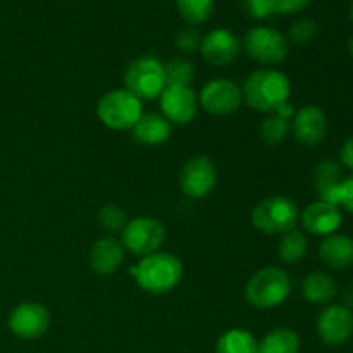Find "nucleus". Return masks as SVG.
Segmentation results:
<instances>
[{
  "mask_svg": "<svg viewBox=\"0 0 353 353\" xmlns=\"http://www.w3.org/2000/svg\"><path fill=\"white\" fill-rule=\"evenodd\" d=\"M319 34V26L314 19H309V17H303V19H299L290 30V40L295 41L299 45H307L310 41H314Z\"/></svg>",
  "mask_w": 353,
  "mask_h": 353,
  "instance_id": "c85d7f7f",
  "label": "nucleus"
},
{
  "mask_svg": "<svg viewBox=\"0 0 353 353\" xmlns=\"http://www.w3.org/2000/svg\"><path fill=\"white\" fill-rule=\"evenodd\" d=\"M241 92H243V100L252 109L271 114L281 103L288 102L292 86H290V79L285 72L265 68L252 72L245 81Z\"/></svg>",
  "mask_w": 353,
  "mask_h": 353,
  "instance_id": "f257e3e1",
  "label": "nucleus"
},
{
  "mask_svg": "<svg viewBox=\"0 0 353 353\" xmlns=\"http://www.w3.org/2000/svg\"><path fill=\"white\" fill-rule=\"evenodd\" d=\"M241 52L240 38L230 30L217 28L202 38L200 54L214 65H228L238 59Z\"/></svg>",
  "mask_w": 353,
  "mask_h": 353,
  "instance_id": "4468645a",
  "label": "nucleus"
},
{
  "mask_svg": "<svg viewBox=\"0 0 353 353\" xmlns=\"http://www.w3.org/2000/svg\"><path fill=\"white\" fill-rule=\"evenodd\" d=\"M340 161L345 168L353 171V137L348 138L340 150Z\"/></svg>",
  "mask_w": 353,
  "mask_h": 353,
  "instance_id": "72a5a7b5",
  "label": "nucleus"
},
{
  "mask_svg": "<svg viewBox=\"0 0 353 353\" xmlns=\"http://www.w3.org/2000/svg\"><path fill=\"white\" fill-rule=\"evenodd\" d=\"M299 221V207L286 196H271L262 200L252 212V223L264 234H285L295 230Z\"/></svg>",
  "mask_w": 353,
  "mask_h": 353,
  "instance_id": "39448f33",
  "label": "nucleus"
},
{
  "mask_svg": "<svg viewBox=\"0 0 353 353\" xmlns=\"http://www.w3.org/2000/svg\"><path fill=\"white\" fill-rule=\"evenodd\" d=\"M314 186L317 190V195L324 202L333 203L334 193L340 188L341 181H343V171H341L340 164L331 159L321 161L314 169Z\"/></svg>",
  "mask_w": 353,
  "mask_h": 353,
  "instance_id": "412c9836",
  "label": "nucleus"
},
{
  "mask_svg": "<svg viewBox=\"0 0 353 353\" xmlns=\"http://www.w3.org/2000/svg\"><path fill=\"white\" fill-rule=\"evenodd\" d=\"M99 119L110 130H133L143 114L141 100L133 93L123 90H110L97 105Z\"/></svg>",
  "mask_w": 353,
  "mask_h": 353,
  "instance_id": "20e7f679",
  "label": "nucleus"
},
{
  "mask_svg": "<svg viewBox=\"0 0 353 353\" xmlns=\"http://www.w3.org/2000/svg\"><path fill=\"white\" fill-rule=\"evenodd\" d=\"M300 221L305 231H309L314 236H330L340 230L343 223V216L340 212V207L333 205L324 200L309 203L305 209L300 212Z\"/></svg>",
  "mask_w": 353,
  "mask_h": 353,
  "instance_id": "dca6fc26",
  "label": "nucleus"
},
{
  "mask_svg": "<svg viewBox=\"0 0 353 353\" xmlns=\"http://www.w3.org/2000/svg\"><path fill=\"white\" fill-rule=\"evenodd\" d=\"M245 9L254 19H268L274 14L271 0H245Z\"/></svg>",
  "mask_w": 353,
  "mask_h": 353,
  "instance_id": "2f4dec72",
  "label": "nucleus"
},
{
  "mask_svg": "<svg viewBox=\"0 0 353 353\" xmlns=\"http://www.w3.org/2000/svg\"><path fill=\"white\" fill-rule=\"evenodd\" d=\"M302 293L307 302L316 305H330L338 295V283L327 272L314 271L303 279Z\"/></svg>",
  "mask_w": 353,
  "mask_h": 353,
  "instance_id": "aec40b11",
  "label": "nucleus"
},
{
  "mask_svg": "<svg viewBox=\"0 0 353 353\" xmlns=\"http://www.w3.org/2000/svg\"><path fill=\"white\" fill-rule=\"evenodd\" d=\"M347 48H348V54H350V57H353V34L350 37V40H348Z\"/></svg>",
  "mask_w": 353,
  "mask_h": 353,
  "instance_id": "c9c22d12",
  "label": "nucleus"
},
{
  "mask_svg": "<svg viewBox=\"0 0 353 353\" xmlns=\"http://www.w3.org/2000/svg\"><path fill=\"white\" fill-rule=\"evenodd\" d=\"M350 19H352V24H353V0H352V3H350Z\"/></svg>",
  "mask_w": 353,
  "mask_h": 353,
  "instance_id": "e433bc0d",
  "label": "nucleus"
},
{
  "mask_svg": "<svg viewBox=\"0 0 353 353\" xmlns=\"http://www.w3.org/2000/svg\"><path fill=\"white\" fill-rule=\"evenodd\" d=\"M165 240V228L154 217H137L128 221L121 233V243L131 254L147 257L155 254Z\"/></svg>",
  "mask_w": 353,
  "mask_h": 353,
  "instance_id": "6e6552de",
  "label": "nucleus"
},
{
  "mask_svg": "<svg viewBox=\"0 0 353 353\" xmlns=\"http://www.w3.org/2000/svg\"><path fill=\"white\" fill-rule=\"evenodd\" d=\"M274 14H299L309 7L312 0H271Z\"/></svg>",
  "mask_w": 353,
  "mask_h": 353,
  "instance_id": "473e14b6",
  "label": "nucleus"
},
{
  "mask_svg": "<svg viewBox=\"0 0 353 353\" xmlns=\"http://www.w3.org/2000/svg\"><path fill=\"white\" fill-rule=\"evenodd\" d=\"M217 183V171L212 161L205 155L192 157L181 169L179 185L185 195L192 199H203L214 190Z\"/></svg>",
  "mask_w": 353,
  "mask_h": 353,
  "instance_id": "9d476101",
  "label": "nucleus"
},
{
  "mask_svg": "<svg viewBox=\"0 0 353 353\" xmlns=\"http://www.w3.org/2000/svg\"><path fill=\"white\" fill-rule=\"evenodd\" d=\"M48 310L34 302L21 303L9 316V330L21 340H37L48 330Z\"/></svg>",
  "mask_w": 353,
  "mask_h": 353,
  "instance_id": "f8f14e48",
  "label": "nucleus"
},
{
  "mask_svg": "<svg viewBox=\"0 0 353 353\" xmlns=\"http://www.w3.org/2000/svg\"><path fill=\"white\" fill-rule=\"evenodd\" d=\"M300 338L286 327H279L269 333L259 343V353H299Z\"/></svg>",
  "mask_w": 353,
  "mask_h": 353,
  "instance_id": "b1692460",
  "label": "nucleus"
},
{
  "mask_svg": "<svg viewBox=\"0 0 353 353\" xmlns=\"http://www.w3.org/2000/svg\"><path fill=\"white\" fill-rule=\"evenodd\" d=\"M131 134L133 140L141 145H161L171 137V123L162 114H141L138 123L131 130Z\"/></svg>",
  "mask_w": 353,
  "mask_h": 353,
  "instance_id": "6ab92c4d",
  "label": "nucleus"
},
{
  "mask_svg": "<svg viewBox=\"0 0 353 353\" xmlns=\"http://www.w3.org/2000/svg\"><path fill=\"white\" fill-rule=\"evenodd\" d=\"M292 131L299 143L305 145V147H316L326 138V114L317 105H303L293 116Z\"/></svg>",
  "mask_w": 353,
  "mask_h": 353,
  "instance_id": "2eb2a0df",
  "label": "nucleus"
},
{
  "mask_svg": "<svg viewBox=\"0 0 353 353\" xmlns=\"http://www.w3.org/2000/svg\"><path fill=\"white\" fill-rule=\"evenodd\" d=\"M124 259V247L116 238L105 236L92 245L88 254L90 268L99 276H110L119 269Z\"/></svg>",
  "mask_w": 353,
  "mask_h": 353,
  "instance_id": "f3484780",
  "label": "nucleus"
},
{
  "mask_svg": "<svg viewBox=\"0 0 353 353\" xmlns=\"http://www.w3.org/2000/svg\"><path fill=\"white\" fill-rule=\"evenodd\" d=\"M179 14L190 24H203L214 12V0H176Z\"/></svg>",
  "mask_w": 353,
  "mask_h": 353,
  "instance_id": "393cba45",
  "label": "nucleus"
},
{
  "mask_svg": "<svg viewBox=\"0 0 353 353\" xmlns=\"http://www.w3.org/2000/svg\"><path fill=\"white\" fill-rule=\"evenodd\" d=\"M130 272L143 292L162 295L172 292L179 285L183 278V265L176 255L155 252L141 259Z\"/></svg>",
  "mask_w": 353,
  "mask_h": 353,
  "instance_id": "f03ea898",
  "label": "nucleus"
},
{
  "mask_svg": "<svg viewBox=\"0 0 353 353\" xmlns=\"http://www.w3.org/2000/svg\"><path fill=\"white\" fill-rule=\"evenodd\" d=\"M243 92L234 81L217 78L207 83L199 95V103L212 116H230L240 109Z\"/></svg>",
  "mask_w": 353,
  "mask_h": 353,
  "instance_id": "1a4fd4ad",
  "label": "nucleus"
},
{
  "mask_svg": "<svg viewBox=\"0 0 353 353\" xmlns=\"http://www.w3.org/2000/svg\"><path fill=\"white\" fill-rule=\"evenodd\" d=\"M343 303H341V305H345L347 307V309H353V283L352 285H348L347 288H345V292H343Z\"/></svg>",
  "mask_w": 353,
  "mask_h": 353,
  "instance_id": "f704fd0d",
  "label": "nucleus"
},
{
  "mask_svg": "<svg viewBox=\"0 0 353 353\" xmlns=\"http://www.w3.org/2000/svg\"><path fill=\"white\" fill-rule=\"evenodd\" d=\"M290 130H292V121L271 112L261 124V138L268 145H278L288 137Z\"/></svg>",
  "mask_w": 353,
  "mask_h": 353,
  "instance_id": "bb28decb",
  "label": "nucleus"
},
{
  "mask_svg": "<svg viewBox=\"0 0 353 353\" xmlns=\"http://www.w3.org/2000/svg\"><path fill=\"white\" fill-rule=\"evenodd\" d=\"M216 353H259V341L245 330H230L217 340Z\"/></svg>",
  "mask_w": 353,
  "mask_h": 353,
  "instance_id": "4be33fe9",
  "label": "nucleus"
},
{
  "mask_svg": "<svg viewBox=\"0 0 353 353\" xmlns=\"http://www.w3.org/2000/svg\"><path fill=\"white\" fill-rule=\"evenodd\" d=\"M199 97L190 86H165L161 95L162 116L174 124H188L196 116Z\"/></svg>",
  "mask_w": 353,
  "mask_h": 353,
  "instance_id": "ddd939ff",
  "label": "nucleus"
},
{
  "mask_svg": "<svg viewBox=\"0 0 353 353\" xmlns=\"http://www.w3.org/2000/svg\"><path fill=\"white\" fill-rule=\"evenodd\" d=\"M174 43L185 54H195L196 50H200L202 37H200V33L193 26H186L178 31V34L174 38Z\"/></svg>",
  "mask_w": 353,
  "mask_h": 353,
  "instance_id": "c756f323",
  "label": "nucleus"
},
{
  "mask_svg": "<svg viewBox=\"0 0 353 353\" xmlns=\"http://www.w3.org/2000/svg\"><path fill=\"white\" fill-rule=\"evenodd\" d=\"M165 86H190L195 79V65L188 59H172L164 65Z\"/></svg>",
  "mask_w": 353,
  "mask_h": 353,
  "instance_id": "a878e982",
  "label": "nucleus"
},
{
  "mask_svg": "<svg viewBox=\"0 0 353 353\" xmlns=\"http://www.w3.org/2000/svg\"><path fill=\"white\" fill-rule=\"evenodd\" d=\"M307 250H309V241H307L305 234L300 233L299 230H292L288 233L281 234V241H279V259L285 264H299L305 259Z\"/></svg>",
  "mask_w": 353,
  "mask_h": 353,
  "instance_id": "5701e85b",
  "label": "nucleus"
},
{
  "mask_svg": "<svg viewBox=\"0 0 353 353\" xmlns=\"http://www.w3.org/2000/svg\"><path fill=\"white\" fill-rule=\"evenodd\" d=\"M319 257L327 268L347 269L353 265V240L347 234L333 233L324 238L319 247Z\"/></svg>",
  "mask_w": 353,
  "mask_h": 353,
  "instance_id": "a211bd4d",
  "label": "nucleus"
},
{
  "mask_svg": "<svg viewBox=\"0 0 353 353\" xmlns=\"http://www.w3.org/2000/svg\"><path fill=\"white\" fill-rule=\"evenodd\" d=\"M317 334L327 347H340L353 336V314L345 305H327L317 319Z\"/></svg>",
  "mask_w": 353,
  "mask_h": 353,
  "instance_id": "9b49d317",
  "label": "nucleus"
},
{
  "mask_svg": "<svg viewBox=\"0 0 353 353\" xmlns=\"http://www.w3.org/2000/svg\"><path fill=\"white\" fill-rule=\"evenodd\" d=\"M333 205L343 207L347 212L353 214V174L348 176V178H343L340 188L334 193Z\"/></svg>",
  "mask_w": 353,
  "mask_h": 353,
  "instance_id": "7c9ffc66",
  "label": "nucleus"
},
{
  "mask_svg": "<svg viewBox=\"0 0 353 353\" xmlns=\"http://www.w3.org/2000/svg\"><path fill=\"white\" fill-rule=\"evenodd\" d=\"M99 223L110 233H123L128 224V216L116 203H107L99 210Z\"/></svg>",
  "mask_w": 353,
  "mask_h": 353,
  "instance_id": "cd10ccee",
  "label": "nucleus"
},
{
  "mask_svg": "<svg viewBox=\"0 0 353 353\" xmlns=\"http://www.w3.org/2000/svg\"><path fill=\"white\" fill-rule=\"evenodd\" d=\"M241 48L252 61L262 65L281 64L288 55V41L285 34L268 26H255L245 33Z\"/></svg>",
  "mask_w": 353,
  "mask_h": 353,
  "instance_id": "0eeeda50",
  "label": "nucleus"
},
{
  "mask_svg": "<svg viewBox=\"0 0 353 353\" xmlns=\"http://www.w3.org/2000/svg\"><path fill=\"white\" fill-rule=\"evenodd\" d=\"M292 279L281 268H264L255 272L247 283L245 296L255 309H274L288 299Z\"/></svg>",
  "mask_w": 353,
  "mask_h": 353,
  "instance_id": "7ed1b4c3",
  "label": "nucleus"
},
{
  "mask_svg": "<svg viewBox=\"0 0 353 353\" xmlns=\"http://www.w3.org/2000/svg\"><path fill=\"white\" fill-rule=\"evenodd\" d=\"M124 85L128 92L140 100H154L165 90L164 65L152 55L131 62L124 74Z\"/></svg>",
  "mask_w": 353,
  "mask_h": 353,
  "instance_id": "423d86ee",
  "label": "nucleus"
}]
</instances>
